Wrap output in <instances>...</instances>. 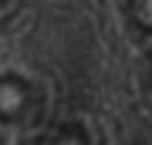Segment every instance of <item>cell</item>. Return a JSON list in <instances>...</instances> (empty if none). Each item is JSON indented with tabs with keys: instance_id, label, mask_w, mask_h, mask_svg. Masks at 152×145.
Wrapping results in <instances>:
<instances>
[{
	"instance_id": "1",
	"label": "cell",
	"mask_w": 152,
	"mask_h": 145,
	"mask_svg": "<svg viewBox=\"0 0 152 145\" xmlns=\"http://www.w3.org/2000/svg\"><path fill=\"white\" fill-rule=\"evenodd\" d=\"M51 108L48 85L27 68H0V128L37 132Z\"/></svg>"
},
{
	"instance_id": "2",
	"label": "cell",
	"mask_w": 152,
	"mask_h": 145,
	"mask_svg": "<svg viewBox=\"0 0 152 145\" xmlns=\"http://www.w3.org/2000/svg\"><path fill=\"white\" fill-rule=\"evenodd\" d=\"M34 145H105V132L91 115H68L54 125L37 128Z\"/></svg>"
},
{
	"instance_id": "3",
	"label": "cell",
	"mask_w": 152,
	"mask_h": 145,
	"mask_svg": "<svg viewBox=\"0 0 152 145\" xmlns=\"http://www.w3.org/2000/svg\"><path fill=\"white\" fill-rule=\"evenodd\" d=\"M149 85H152V51H149Z\"/></svg>"
},
{
	"instance_id": "4",
	"label": "cell",
	"mask_w": 152,
	"mask_h": 145,
	"mask_svg": "<svg viewBox=\"0 0 152 145\" xmlns=\"http://www.w3.org/2000/svg\"><path fill=\"white\" fill-rule=\"evenodd\" d=\"M129 145H152V142H145V138H135V142H129Z\"/></svg>"
}]
</instances>
